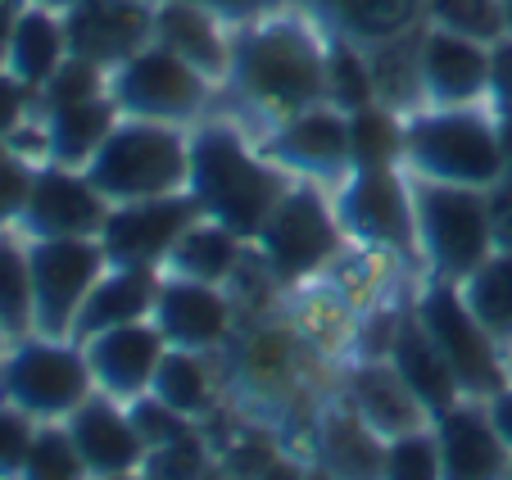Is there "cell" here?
<instances>
[{"instance_id":"6da1fadb","label":"cell","mask_w":512,"mask_h":480,"mask_svg":"<svg viewBox=\"0 0 512 480\" xmlns=\"http://www.w3.org/2000/svg\"><path fill=\"white\" fill-rule=\"evenodd\" d=\"M236 96L272 127L327 100V37L295 5L232 32Z\"/></svg>"},{"instance_id":"7a4b0ae2","label":"cell","mask_w":512,"mask_h":480,"mask_svg":"<svg viewBox=\"0 0 512 480\" xmlns=\"http://www.w3.org/2000/svg\"><path fill=\"white\" fill-rule=\"evenodd\" d=\"M295 177L281 164H272L263 150H254L232 123H200L191 127V177L186 191L195 195L204 218L232 227L241 240L263 231L281 195Z\"/></svg>"},{"instance_id":"3957f363","label":"cell","mask_w":512,"mask_h":480,"mask_svg":"<svg viewBox=\"0 0 512 480\" xmlns=\"http://www.w3.org/2000/svg\"><path fill=\"white\" fill-rule=\"evenodd\" d=\"M109 204L150 200L186 191L191 177V132L150 118H118L91 164L82 168Z\"/></svg>"},{"instance_id":"277c9868","label":"cell","mask_w":512,"mask_h":480,"mask_svg":"<svg viewBox=\"0 0 512 480\" xmlns=\"http://www.w3.org/2000/svg\"><path fill=\"white\" fill-rule=\"evenodd\" d=\"M404 168L413 177H426V182L490 191L494 182H503L494 109L463 105V109H417V114H408Z\"/></svg>"},{"instance_id":"5b68a950","label":"cell","mask_w":512,"mask_h":480,"mask_svg":"<svg viewBox=\"0 0 512 480\" xmlns=\"http://www.w3.org/2000/svg\"><path fill=\"white\" fill-rule=\"evenodd\" d=\"M223 354L236 404L250 417H263V422H286L290 408L304 399V385H309V340L290 322H254V327H236Z\"/></svg>"},{"instance_id":"8992f818","label":"cell","mask_w":512,"mask_h":480,"mask_svg":"<svg viewBox=\"0 0 512 480\" xmlns=\"http://www.w3.org/2000/svg\"><path fill=\"white\" fill-rule=\"evenodd\" d=\"M345 245H349V236L340 231L327 186L304 182V177L290 182V191L281 195L272 218L254 236L263 272L277 286H304V281H313L318 272H327L340 259Z\"/></svg>"},{"instance_id":"52a82bcc","label":"cell","mask_w":512,"mask_h":480,"mask_svg":"<svg viewBox=\"0 0 512 480\" xmlns=\"http://www.w3.org/2000/svg\"><path fill=\"white\" fill-rule=\"evenodd\" d=\"M413 218L417 259H422L426 277L463 281L476 263H485L494 254L490 191L413 177Z\"/></svg>"},{"instance_id":"ba28073f","label":"cell","mask_w":512,"mask_h":480,"mask_svg":"<svg viewBox=\"0 0 512 480\" xmlns=\"http://www.w3.org/2000/svg\"><path fill=\"white\" fill-rule=\"evenodd\" d=\"M96 394L87 349L59 336H23L0 354V399L32 422H64L82 399Z\"/></svg>"},{"instance_id":"9c48e42d","label":"cell","mask_w":512,"mask_h":480,"mask_svg":"<svg viewBox=\"0 0 512 480\" xmlns=\"http://www.w3.org/2000/svg\"><path fill=\"white\" fill-rule=\"evenodd\" d=\"M413 317L426 327V336L435 340V349L445 354V363L454 367L458 385L467 399H490L508 385V349L476 322V313L463 304L458 281L426 277L422 290L413 295Z\"/></svg>"},{"instance_id":"30bf717a","label":"cell","mask_w":512,"mask_h":480,"mask_svg":"<svg viewBox=\"0 0 512 480\" xmlns=\"http://www.w3.org/2000/svg\"><path fill=\"white\" fill-rule=\"evenodd\" d=\"M331 209L349 245L368 254L417 259V218H413V177L408 168H368L331 186Z\"/></svg>"},{"instance_id":"8fae6325","label":"cell","mask_w":512,"mask_h":480,"mask_svg":"<svg viewBox=\"0 0 512 480\" xmlns=\"http://www.w3.org/2000/svg\"><path fill=\"white\" fill-rule=\"evenodd\" d=\"M109 96L123 109V118L191 127L209 105L213 82L204 73H195L186 59H177L173 50L150 41L145 50H136L127 64H118L109 73Z\"/></svg>"},{"instance_id":"7c38bea8","label":"cell","mask_w":512,"mask_h":480,"mask_svg":"<svg viewBox=\"0 0 512 480\" xmlns=\"http://www.w3.org/2000/svg\"><path fill=\"white\" fill-rule=\"evenodd\" d=\"M28 268H32V313H37V336L73 340V322H78L91 286H96L109 268L100 240L96 236L28 240Z\"/></svg>"},{"instance_id":"4fadbf2b","label":"cell","mask_w":512,"mask_h":480,"mask_svg":"<svg viewBox=\"0 0 512 480\" xmlns=\"http://www.w3.org/2000/svg\"><path fill=\"white\" fill-rule=\"evenodd\" d=\"M200 204L191 191L173 195H150V200H127L109 204L105 227H100V250H105L109 268H150L164 272L173 245L186 236L191 222H200Z\"/></svg>"},{"instance_id":"5bb4252c","label":"cell","mask_w":512,"mask_h":480,"mask_svg":"<svg viewBox=\"0 0 512 480\" xmlns=\"http://www.w3.org/2000/svg\"><path fill=\"white\" fill-rule=\"evenodd\" d=\"M263 154L286 168L290 177L340 186L354 173V164H349V114H340L336 105L322 100V105L272 127L268 141H263Z\"/></svg>"},{"instance_id":"9a60e30c","label":"cell","mask_w":512,"mask_h":480,"mask_svg":"<svg viewBox=\"0 0 512 480\" xmlns=\"http://www.w3.org/2000/svg\"><path fill=\"white\" fill-rule=\"evenodd\" d=\"M417 77H422V109L485 105V96H490V46L435 28V23H422V32H417Z\"/></svg>"},{"instance_id":"2e32d148","label":"cell","mask_w":512,"mask_h":480,"mask_svg":"<svg viewBox=\"0 0 512 480\" xmlns=\"http://www.w3.org/2000/svg\"><path fill=\"white\" fill-rule=\"evenodd\" d=\"M109 200L91 186L82 168L64 164H37L28 191V209L19 218V231L28 240H73V236H100Z\"/></svg>"},{"instance_id":"e0dca14e","label":"cell","mask_w":512,"mask_h":480,"mask_svg":"<svg viewBox=\"0 0 512 480\" xmlns=\"http://www.w3.org/2000/svg\"><path fill=\"white\" fill-rule=\"evenodd\" d=\"M68 55L91 59L105 73L155 41V0H78L64 10Z\"/></svg>"},{"instance_id":"ac0fdd59","label":"cell","mask_w":512,"mask_h":480,"mask_svg":"<svg viewBox=\"0 0 512 480\" xmlns=\"http://www.w3.org/2000/svg\"><path fill=\"white\" fill-rule=\"evenodd\" d=\"M78 345L87 349L96 390L109 394V399H118V404L141 399V394L155 385V372L168 354V340H164V331L155 327V317L127 322V327L96 331V336L78 340Z\"/></svg>"},{"instance_id":"d6986e66","label":"cell","mask_w":512,"mask_h":480,"mask_svg":"<svg viewBox=\"0 0 512 480\" xmlns=\"http://www.w3.org/2000/svg\"><path fill=\"white\" fill-rule=\"evenodd\" d=\"M155 327L173 349H191V354H223L227 340L236 336V304L227 286H204V281L164 277L155 304Z\"/></svg>"},{"instance_id":"ffe728a7","label":"cell","mask_w":512,"mask_h":480,"mask_svg":"<svg viewBox=\"0 0 512 480\" xmlns=\"http://www.w3.org/2000/svg\"><path fill=\"white\" fill-rule=\"evenodd\" d=\"M435 449H440V471L445 480H503L508 476L512 449L494 431L481 399H463L445 417H435Z\"/></svg>"},{"instance_id":"44dd1931","label":"cell","mask_w":512,"mask_h":480,"mask_svg":"<svg viewBox=\"0 0 512 480\" xmlns=\"http://www.w3.org/2000/svg\"><path fill=\"white\" fill-rule=\"evenodd\" d=\"M290 5L318 23L322 37L354 41L363 50L408 37L426 23V0H290Z\"/></svg>"},{"instance_id":"7402d4cb","label":"cell","mask_w":512,"mask_h":480,"mask_svg":"<svg viewBox=\"0 0 512 480\" xmlns=\"http://www.w3.org/2000/svg\"><path fill=\"white\" fill-rule=\"evenodd\" d=\"M68 435L78 444L82 462L91 476H118V471H141L145 462V440L136 435L127 404L109 399V394H91L73 413L64 417Z\"/></svg>"},{"instance_id":"603a6c76","label":"cell","mask_w":512,"mask_h":480,"mask_svg":"<svg viewBox=\"0 0 512 480\" xmlns=\"http://www.w3.org/2000/svg\"><path fill=\"white\" fill-rule=\"evenodd\" d=\"M345 399L363 422L386 440L413 431H431V413L413 399V390L404 385V376L390 367V358H358L345 372Z\"/></svg>"},{"instance_id":"cb8c5ba5","label":"cell","mask_w":512,"mask_h":480,"mask_svg":"<svg viewBox=\"0 0 512 480\" xmlns=\"http://www.w3.org/2000/svg\"><path fill=\"white\" fill-rule=\"evenodd\" d=\"M155 41L177 59L204 73L218 87L232 77V28L213 19L195 0H159L155 5Z\"/></svg>"},{"instance_id":"d4e9b609","label":"cell","mask_w":512,"mask_h":480,"mask_svg":"<svg viewBox=\"0 0 512 480\" xmlns=\"http://www.w3.org/2000/svg\"><path fill=\"white\" fill-rule=\"evenodd\" d=\"M386 435H377L340 394L336 404L322 408L318 435H313V462L331 480H381L386 467Z\"/></svg>"},{"instance_id":"484cf974","label":"cell","mask_w":512,"mask_h":480,"mask_svg":"<svg viewBox=\"0 0 512 480\" xmlns=\"http://www.w3.org/2000/svg\"><path fill=\"white\" fill-rule=\"evenodd\" d=\"M386 358H390V367L404 376V385L413 390L417 404L431 413V422L435 417H445L449 408H458L467 399L463 385H458V376H454V367H449L445 354L435 349V340L426 336V327L413 317V308L399 317L395 340H390Z\"/></svg>"},{"instance_id":"4316f807","label":"cell","mask_w":512,"mask_h":480,"mask_svg":"<svg viewBox=\"0 0 512 480\" xmlns=\"http://www.w3.org/2000/svg\"><path fill=\"white\" fill-rule=\"evenodd\" d=\"M159 290H164V272L105 268V277L91 286L87 304H82L78 322H73V340H87V336H96V331L127 327V322H145V317H155Z\"/></svg>"},{"instance_id":"83f0119b","label":"cell","mask_w":512,"mask_h":480,"mask_svg":"<svg viewBox=\"0 0 512 480\" xmlns=\"http://www.w3.org/2000/svg\"><path fill=\"white\" fill-rule=\"evenodd\" d=\"M118 118H123V109L114 105V96H96V100H82V105L46 109V114H41V132H46V164L87 168L91 154L105 145V136L114 132Z\"/></svg>"},{"instance_id":"f1b7e54d","label":"cell","mask_w":512,"mask_h":480,"mask_svg":"<svg viewBox=\"0 0 512 480\" xmlns=\"http://www.w3.org/2000/svg\"><path fill=\"white\" fill-rule=\"evenodd\" d=\"M245 245L232 227L213 218H200L186 227V236L173 245L168 254L164 277H186V281H204V286H232V277L245 263Z\"/></svg>"},{"instance_id":"f546056e","label":"cell","mask_w":512,"mask_h":480,"mask_svg":"<svg viewBox=\"0 0 512 480\" xmlns=\"http://www.w3.org/2000/svg\"><path fill=\"white\" fill-rule=\"evenodd\" d=\"M68 59V32H64V14L59 10H46V5H28L14 28V41H10V68L14 77H23L32 91H41L50 82L59 64Z\"/></svg>"},{"instance_id":"4dcf8cb0","label":"cell","mask_w":512,"mask_h":480,"mask_svg":"<svg viewBox=\"0 0 512 480\" xmlns=\"http://www.w3.org/2000/svg\"><path fill=\"white\" fill-rule=\"evenodd\" d=\"M150 394H159L168 408H177V413L191 417V422H209V417L218 413V381H213V367L204 363V354H191V349L168 345Z\"/></svg>"},{"instance_id":"1f68e13d","label":"cell","mask_w":512,"mask_h":480,"mask_svg":"<svg viewBox=\"0 0 512 480\" xmlns=\"http://www.w3.org/2000/svg\"><path fill=\"white\" fill-rule=\"evenodd\" d=\"M408 154V118L390 105H368L349 114V164L354 173L368 168H404Z\"/></svg>"},{"instance_id":"d6a6232c","label":"cell","mask_w":512,"mask_h":480,"mask_svg":"<svg viewBox=\"0 0 512 480\" xmlns=\"http://www.w3.org/2000/svg\"><path fill=\"white\" fill-rule=\"evenodd\" d=\"M458 290H463V304L476 313V322L508 349L512 345V254L494 250L490 259L476 263L458 281Z\"/></svg>"},{"instance_id":"836d02e7","label":"cell","mask_w":512,"mask_h":480,"mask_svg":"<svg viewBox=\"0 0 512 480\" xmlns=\"http://www.w3.org/2000/svg\"><path fill=\"white\" fill-rule=\"evenodd\" d=\"M37 331L32 313V268H28V236L0 231V336L23 340Z\"/></svg>"},{"instance_id":"e575fe53","label":"cell","mask_w":512,"mask_h":480,"mask_svg":"<svg viewBox=\"0 0 512 480\" xmlns=\"http://www.w3.org/2000/svg\"><path fill=\"white\" fill-rule=\"evenodd\" d=\"M377 73H372V55L354 41L327 37V105L340 114L377 105Z\"/></svg>"},{"instance_id":"d590c367","label":"cell","mask_w":512,"mask_h":480,"mask_svg":"<svg viewBox=\"0 0 512 480\" xmlns=\"http://www.w3.org/2000/svg\"><path fill=\"white\" fill-rule=\"evenodd\" d=\"M19 480H91L87 462H82L78 444H73V435H68L64 422L37 426V440H32Z\"/></svg>"},{"instance_id":"8d00e7d4","label":"cell","mask_w":512,"mask_h":480,"mask_svg":"<svg viewBox=\"0 0 512 480\" xmlns=\"http://www.w3.org/2000/svg\"><path fill=\"white\" fill-rule=\"evenodd\" d=\"M213 462H218V449H213V440L204 435V426H195L182 440L145 449L141 471H145V480H200Z\"/></svg>"},{"instance_id":"74e56055","label":"cell","mask_w":512,"mask_h":480,"mask_svg":"<svg viewBox=\"0 0 512 480\" xmlns=\"http://www.w3.org/2000/svg\"><path fill=\"white\" fill-rule=\"evenodd\" d=\"M426 23L494 46L503 37V0H426Z\"/></svg>"},{"instance_id":"f35d334b","label":"cell","mask_w":512,"mask_h":480,"mask_svg":"<svg viewBox=\"0 0 512 480\" xmlns=\"http://www.w3.org/2000/svg\"><path fill=\"white\" fill-rule=\"evenodd\" d=\"M96 96H109V73L91 59H78L68 55L64 64L50 73V82L37 91V114L46 109H64V105H82V100H96Z\"/></svg>"},{"instance_id":"ab89813d","label":"cell","mask_w":512,"mask_h":480,"mask_svg":"<svg viewBox=\"0 0 512 480\" xmlns=\"http://www.w3.org/2000/svg\"><path fill=\"white\" fill-rule=\"evenodd\" d=\"M213 449H218V444H213ZM281 453H286V444H281L268 426H263V431L250 426L245 435H232V440L218 449V471H223L227 480H259Z\"/></svg>"},{"instance_id":"60d3db41","label":"cell","mask_w":512,"mask_h":480,"mask_svg":"<svg viewBox=\"0 0 512 480\" xmlns=\"http://www.w3.org/2000/svg\"><path fill=\"white\" fill-rule=\"evenodd\" d=\"M381 480H445V471H440V449H435V431H413V435L390 440Z\"/></svg>"},{"instance_id":"b9f144b4","label":"cell","mask_w":512,"mask_h":480,"mask_svg":"<svg viewBox=\"0 0 512 480\" xmlns=\"http://www.w3.org/2000/svg\"><path fill=\"white\" fill-rule=\"evenodd\" d=\"M127 413H132V426H136V435L145 440V449H159V444H173V440H182V435H191L200 422H191V417H182L177 408H168L159 394H150L145 390L141 399H132L127 404Z\"/></svg>"},{"instance_id":"7bdbcfd3","label":"cell","mask_w":512,"mask_h":480,"mask_svg":"<svg viewBox=\"0 0 512 480\" xmlns=\"http://www.w3.org/2000/svg\"><path fill=\"white\" fill-rule=\"evenodd\" d=\"M32 177H37L32 159H23V154H14V150L0 154V231H19V218H23V209H28Z\"/></svg>"},{"instance_id":"ee69618b","label":"cell","mask_w":512,"mask_h":480,"mask_svg":"<svg viewBox=\"0 0 512 480\" xmlns=\"http://www.w3.org/2000/svg\"><path fill=\"white\" fill-rule=\"evenodd\" d=\"M37 426L41 422H32L28 413L0 399V480H19L32 440H37Z\"/></svg>"},{"instance_id":"f6af8a7d","label":"cell","mask_w":512,"mask_h":480,"mask_svg":"<svg viewBox=\"0 0 512 480\" xmlns=\"http://www.w3.org/2000/svg\"><path fill=\"white\" fill-rule=\"evenodd\" d=\"M32 118H37V91H32L23 77H14L10 68H0V136L10 141Z\"/></svg>"},{"instance_id":"bcb514c9","label":"cell","mask_w":512,"mask_h":480,"mask_svg":"<svg viewBox=\"0 0 512 480\" xmlns=\"http://www.w3.org/2000/svg\"><path fill=\"white\" fill-rule=\"evenodd\" d=\"M200 10H209L213 19H223L227 28H245V23H259V19H272L290 5V0H195Z\"/></svg>"},{"instance_id":"7dc6e473","label":"cell","mask_w":512,"mask_h":480,"mask_svg":"<svg viewBox=\"0 0 512 480\" xmlns=\"http://www.w3.org/2000/svg\"><path fill=\"white\" fill-rule=\"evenodd\" d=\"M485 105L494 114L512 109V37H499L490 46V96H485Z\"/></svg>"},{"instance_id":"c3c4849f","label":"cell","mask_w":512,"mask_h":480,"mask_svg":"<svg viewBox=\"0 0 512 480\" xmlns=\"http://www.w3.org/2000/svg\"><path fill=\"white\" fill-rule=\"evenodd\" d=\"M490 231H494V250L512 254V177L490 186Z\"/></svg>"},{"instance_id":"681fc988","label":"cell","mask_w":512,"mask_h":480,"mask_svg":"<svg viewBox=\"0 0 512 480\" xmlns=\"http://www.w3.org/2000/svg\"><path fill=\"white\" fill-rule=\"evenodd\" d=\"M485 413H490L494 431L503 435V444H508V449H512V381L503 385L499 394H490V399H485Z\"/></svg>"},{"instance_id":"f907efd6","label":"cell","mask_w":512,"mask_h":480,"mask_svg":"<svg viewBox=\"0 0 512 480\" xmlns=\"http://www.w3.org/2000/svg\"><path fill=\"white\" fill-rule=\"evenodd\" d=\"M32 0H0V68L10 59V41H14V28H19L23 10H28Z\"/></svg>"},{"instance_id":"816d5d0a","label":"cell","mask_w":512,"mask_h":480,"mask_svg":"<svg viewBox=\"0 0 512 480\" xmlns=\"http://www.w3.org/2000/svg\"><path fill=\"white\" fill-rule=\"evenodd\" d=\"M309 467L313 458H300V453H281L259 480H309Z\"/></svg>"},{"instance_id":"f5cc1de1","label":"cell","mask_w":512,"mask_h":480,"mask_svg":"<svg viewBox=\"0 0 512 480\" xmlns=\"http://www.w3.org/2000/svg\"><path fill=\"white\" fill-rule=\"evenodd\" d=\"M494 127H499V154H503V177H512V109L494 114Z\"/></svg>"},{"instance_id":"db71d44e","label":"cell","mask_w":512,"mask_h":480,"mask_svg":"<svg viewBox=\"0 0 512 480\" xmlns=\"http://www.w3.org/2000/svg\"><path fill=\"white\" fill-rule=\"evenodd\" d=\"M32 5H46V10H59V14H64V10H73L78 0H32Z\"/></svg>"},{"instance_id":"11a10c76","label":"cell","mask_w":512,"mask_h":480,"mask_svg":"<svg viewBox=\"0 0 512 480\" xmlns=\"http://www.w3.org/2000/svg\"><path fill=\"white\" fill-rule=\"evenodd\" d=\"M91 480H145V471H118V476H91Z\"/></svg>"},{"instance_id":"9f6ffc18","label":"cell","mask_w":512,"mask_h":480,"mask_svg":"<svg viewBox=\"0 0 512 480\" xmlns=\"http://www.w3.org/2000/svg\"><path fill=\"white\" fill-rule=\"evenodd\" d=\"M503 37H512V0H503Z\"/></svg>"},{"instance_id":"6f0895ef","label":"cell","mask_w":512,"mask_h":480,"mask_svg":"<svg viewBox=\"0 0 512 480\" xmlns=\"http://www.w3.org/2000/svg\"><path fill=\"white\" fill-rule=\"evenodd\" d=\"M200 480H227V476H223V471H218V462H213V467H209V471H204V476H200Z\"/></svg>"},{"instance_id":"680465c9","label":"cell","mask_w":512,"mask_h":480,"mask_svg":"<svg viewBox=\"0 0 512 480\" xmlns=\"http://www.w3.org/2000/svg\"><path fill=\"white\" fill-rule=\"evenodd\" d=\"M309 480H331V476H327V471L318 467V462H313V467H309Z\"/></svg>"},{"instance_id":"91938a15","label":"cell","mask_w":512,"mask_h":480,"mask_svg":"<svg viewBox=\"0 0 512 480\" xmlns=\"http://www.w3.org/2000/svg\"><path fill=\"white\" fill-rule=\"evenodd\" d=\"M508 381H512V345H508Z\"/></svg>"},{"instance_id":"94428289","label":"cell","mask_w":512,"mask_h":480,"mask_svg":"<svg viewBox=\"0 0 512 480\" xmlns=\"http://www.w3.org/2000/svg\"><path fill=\"white\" fill-rule=\"evenodd\" d=\"M5 150H10V141H5V136H0V154H5Z\"/></svg>"},{"instance_id":"6125c7cd","label":"cell","mask_w":512,"mask_h":480,"mask_svg":"<svg viewBox=\"0 0 512 480\" xmlns=\"http://www.w3.org/2000/svg\"><path fill=\"white\" fill-rule=\"evenodd\" d=\"M5 345H10V340H5V336H0V354H5Z\"/></svg>"},{"instance_id":"be15d7a7","label":"cell","mask_w":512,"mask_h":480,"mask_svg":"<svg viewBox=\"0 0 512 480\" xmlns=\"http://www.w3.org/2000/svg\"><path fill=\"white\" fill-rule=\"evenodd\" d=\"M503 480H512V462H508V476H503Z\"/></svg>"},{"instance_id":"e7e4bbea","label":"cell","mask_w":512,"mask_h":480,"mask_svg":"<svg viewBox=\"0 0 512 480\" xmlns=\"http://www.w3.org/2000/svg\"><path fill=\"white\" fill-rule=\"evenodd\" d=\"M155 5H159V0H155Z\"/></svg>"}]
</instances>
